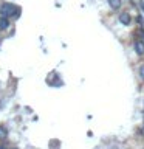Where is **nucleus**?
I'll return each instance as SVG.
<instances>
[{"label":"nucleus","mask_w":144,"mask_h":149,"mask_svg":"<svg viewBox=\"0 0 144 149\" xmlns=\"http://www.w3.org/2000/svg\"><path fill=\"white\" fill-rule=\"evenodd\" d=\"M9 28V19L0 16V30H8Z\"/></svg>","instance_id":"3"},{"label":"nucleus","mask_w":144,"mask_h":149,"mask_svg":"<svg viewBox=\"0 0 144 149\" xmlns=\"http://www.w3.org/2000/svg\"><path fill=\"white\" fill-rule=\"evenodd\" d=\"M8 137V129L3 124H0V140H5Z\"/></svg>","instance_id":"5"},{"label":"nucleus","mask_w":144,"mask_h":149,"mask_svg":"<svg viewBox=\"0 0 144 149\" xmlns=\"http://www.w3.org/2000/svg\"><path fill=\"white\" fill-rule=\"evenodd\" d=\"M139 73H141V78H144V65H141V68H139Z\"/></svg>","instance_id":"7"},{"label":"nucleus","mask_w":144,"mask_h":149,"mask_svg":"<svg viewBox=\"0 0 144 149\" xmlns=\"http://www.w3.org/2000/svg\"><path fill=\"white\" fill-rule=\"evenodd\" d=\"M0 149H6V148H3V146H0Z\"/></svg>","instance_id":"8"},{"label":"nucleus","mask_w":144,"mask_h":149,"mask_svg":"<svg viewBox=\"0 0 144 149\" xmlns=\"http://www.w3.org/2000/svg\"><path fill=\"white\" fill-rule=\"evenodd\" d=\"M135 50L138 54H144V42L143 40H135Z\"/></svg>","instance_id":"2"},{"label":"nucleus","mask_w":144,"mask_h":149,"mask_svg":"<svg viewBox=\"0 0 144 149\" xmlns=\"http://www.w3.org/2000/svg\"><path fill=\"white\" fill-rule=\"evenodd\" d=\"M9 149H17V148H9Z\"/></svg>","instance_id":"9"},{"label":"nucleus","mask_w":144,"mask_h":149,"mask_svg":"<svg viewBox=\"0 0 144 149\" xmlns=\"http://www.w3.org/2000/svg\"><path fill=\"white\" fill-rule=\"evenodd\" d=\"M0 16L3 17H19L20 16V6L14 5L11 2H5L0 5Z\"/></svg>","instance_id":"1"},{"label":"nucleus","mask_w":144,"mask_h":149,"mask_svg":"<svg viewBox=\"0 0 144 149\" xmlns=\"http://www.w3.org/2000/svg\"><path fill=\"white\" fill-rule=\"evenodd\" d=\"M119 20L123 22L124 25H129V23H130V16H129L127 13H123V14L119 16Z\"/></svg>","instance_id":"4"},{"label":"nucleus","mask_w":144,"mask_h":149,"mask_svg":"<svg viewBox=\"0 0 144 149\" xmlns=\"http://www.w3.org/2000/svg\"><path fill=\"white\" fill-rule=\"evenodd\" d=\"M109 5L113 9H118L119 6H121V0H109Z\"/></svg>","instance_id":"6"}]
</instances>
